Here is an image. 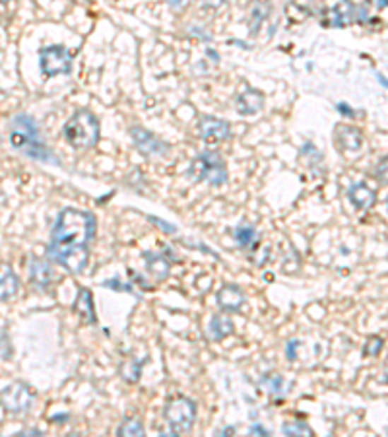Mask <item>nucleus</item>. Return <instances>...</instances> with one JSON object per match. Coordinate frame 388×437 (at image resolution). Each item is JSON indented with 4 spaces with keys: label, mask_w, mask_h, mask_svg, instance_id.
<instances>
[{
    "label": "nucleus",
    "mask_w": 388,
    "mask_h": 437,
    "mask_svg": "<svg viewBox=\"0 0 388 437\" xmlns=\"http://www.w3.org/2000/svg\"><path fill=\"white\" fill-rule=\"evenodd\" d=\"M95 233V218L90 212L66 208L54 223L49 253L70 272H82L90 259V243Z\"/></svg>",
    "instance_id": "obj_1"
},
{
    "label": "nucleus",
    "mask_w": 388,
    "mask_h": 437,
    "mask_svg": "<svg viewBox=\"0 0 388 437\" xmlns=\"http://www.w3.org/2000/svg\"><path fill=\"white\" fill-rule=\"evenodd\" d=\"M10 144L16 150H20L33 160L45 161V163H59L53 158L51 150L47 148L45 142L41 140L37 131V124L30 115H16L10 123Z\"/></svg>",
    "instance_id": "obj_2"
},
{
    "label": "nucleus",
    "mask_w": 388,
    "mask_h": 437,
    "mask_svg": "<svg viewBox=\"0 0 388 437\" xmlns=\"http://www.w3.org/2000/svg\"><path fill=\"white\" fill-rule=\"evenodd\" d=\"M64 139L76 150H90L99 142V121L88 109H78L64 124Z\"/></svg>",
    "instance_id": "obj_3"
},
{
    "label": "nucleus",
    "mask_w": 388,
    "mask_h": 437,
    "mask_svg": "<svg viewBox=\"0 0 388 437\" xmlns=\"http://www.w3.org/2000/svg\"><path fill=\"white\" fill-rule=\"evenodd\" d=\"M189 177L194 181H204L210 185H223L228 179L225 161L218 152H204L191 163Z\"/></svg>",
    "instance_id": "obj_4"
},
{
    "label": "nucleus",
    "mask_w": 388,
    "mask_h": 437,
    "mask_svg": "<svg viewBox=\"0 0 388 437\" xmlns=\"http://www.w3.org/2000/svg\"><path fill=\"white\" fill-rule=\"evenodd\" d=\"M163 416L171 428V433H187L196 420V404L187 397H175L167 402Z\"/></svg>",
    "instance_id": "obj_5"
},
{
    "label": "nucleus",
    "mask_w": 388,
    "mask_h": 437,
    "mask_svg": "<svg viewBox=\"0 0 388 437\" xmlns=\"http://www.w3.org/2000/svg\"><path fill=\"white\" fill-rule=\"evenodd\" d=\"M39 66L47 78L70 74L72 53L64 45H49L39 49Z\"/></svg>",
    "instance_id": "obj_6"
},
{
    "label": "nucleus",
    "mask_w": 388,
    "mask_h": 437,
    "mask_svg": "<svg viewBox=\"0 0 388 437\" xmlns=\"http://www.w3.org/2000/svg\"><path fill=\"white\" fill-rule=\"evenodd\" d=\"M33 399H35V392L31 391L28 385L20 383V381L6 385L0 392V404L12 414L28 412L31 404H33Z\"/></svg>",
    "instance_id": "obj_7"
},
{
    "label": "nucleus",
    "mask_w": 388,
    "mask_h": 437,
    "mask_svg": "<svg viewBox=\"0 0 388 437\" xmlns=\"http://www.w3.org/2000/svg\"><path fill=\"white\" fill-rule=\"evenodd\" d=\"M130 136H132L134 146H136L140 152L144 153L146 158H148V156H152V158H163V156H167L169 150H171L167 142H163V140L158 139L153 132L146 131L144 127H138V124L130 129Z\"/></svg>",
    "instance_id": "obj_8"
},
{
    "label": "nucleus",
    "mask_w": 388,
    "mask_h": 437,
    "mask_svg": "<svg viewBox=\"0 0 388 437\" xmlns=\"http://www.w3.org/2000/svg\"><path fill=\"white\" fill-rule=\"evenodd\" d=\"M198 132H200V139L210 146L221 144V142L228 140L229 134H231L228 121L212 115L200 117V121H198Z\"/></svg>",
    "instance_id": "obj_9"
},
{
    "label": "nucleus",
    "mask_w": 388,
    "mask_h": 437,
    "mask_svg": "<svg viewBox=\"0 0 388 437\" xmlns=\"http://www.w3.org/2000/svg\"><path fill=\"white\" fill-rule=\"evenodd\" d=\"M358 22V6L351 0H340L327 12V23L334 28H348Z\"/></svg>",
    "instance_id": "obj_10"
},
{
    "label": "nucleus",
    "mask_w": 388,
    "mask_h": 437,
    "mask_svg": "<svg viewBox=\"0 0 388 437\" xmlns=\"http://www.w3.org/2000/svg\"><path fill=\"white\" fill-rule=\"evenodd\" d=\"M218 305H220L221 311H228V313L241 311V307L245 305V291L239 286H223L218 291Z\"/></svg>",
    "instance_id": "obj_11"
},
{
    "label": "nucleus",
    "mask_w": 388,
    "mask_h": 437,
    "mask_svg": "<svg viewBox=\"0 0 388 437\" xmlns=\"http://www.w3.org/2000/svg\"><path fill=\"white\" fill-rule=\"evenodd\" d=\"M262 107H264V93L259 92V90L247 88L245 92L237 95V111L241 115H257L259 111H262Z\"/></svg>",
    "instance_id": "obj_12"
},
{
    "label": "nucleus",
    "mask_w": 388,
    "mask_h": 437,
    "mask_svg": "<svg viewBox=\"0 0 388 437\" xmlns=\"http://www.w3.org/2000/svg\"><path fill=\"white\" fill-rule=\"evenodd\" d=\"M348 199L358 210H369L377 202V192L367 183H355L348 191Z\"/></svg>",
    "instance_id": "obj_13"
},
{
    "label": "nucleus",
    "mask_w": 388,
    "mask_h": 437,
    "mask_svg": "<svg viewBox=\"0 0 388 437\" xmlns=\"http://www.w3.org/2000/svg\"><path fill=\"white\" fill-rule=\"evenodd\" d=\"M334 139L342 150H350V152H355L363 144V134L355 127H350V124L338 127L334 132Z\"/></svg>",
    "instance_id": "obj_14"
},
{
    "label": "nucleus",
    "mask_w": 388,
    "mask_h": 437,
    "mask_svg": "<svg viewBox=\"0 0 388 437\" xmlns=\"http://www.w3.org/2000/svg\"><path fill=\"white\" fill-rule=\"evenodd\" d=\"M18 290H20V280L16 276L12 267L6 262H0V301H8L10 298H14Z\"/></svg>",
    "instance_id": "obj_15"
},
{
    "label": "nucleus",
    "mask_w": 388,
    "mask_h": 437,
    "mask_svg": "<svg viewBox=\"0 0 388 437\" xmlns=\"http://www.w3.org/2000/svg\"><path fill=\"white\" fill-rule=\"evenodd\" d=\"M74 311H76L86 322H95V309H93V298L92 291L88 288H80L78 291V298L74 301Z\"/></svg>",
    "instance_id": "obj_16"
},
{
    "label": "nucleus",
    "mask_w": 388,
    "mask_h": 437,
    "mask_svg": "<svg viewBox=\"0 0 388 437\" xmlns=\"http://www.w3.org/2000/svg\"><path fill=\"white\" fill-rule=\"evenodd\" d=\"M272 12V6L268 0H257L252 4L251 10V20H249V30H251V35H257L262 28V23L266 22V18Z\"/></svg>",
    "instance_id": "obj_17"
},
{
    "label": "nucleus",
    "mask_w": 388,
    "mask_h": 437,
    "mask_svg": "<svg viewBox=\"0 0 388 437\" xmlns=\"http://www.w3.org/2000/svg\"><path fill=\"white\" fill-rule=\"evenodd\" d=\"M53 276L54 274L51 264H47L45 261H39V259H33V264H31V280H33V284L39 286L41 290H45L53 282Z\"/></svg>",
    "instance_id": "obj_18"
},
{
    "label": "nucleus",
    "mask_w": 388,
    "mask_h": 437,
    "mask_svg": "<svg viewBox=\"0 0 388 437\" xmlns=\"http://www.w3.org/2000/svg\"><path fill=\"white\" fill-rule=\"evenodd\" d=\"M144 259H146V267H148V270L152 272L153 276L158 278V280H165V278L169 276V270H171V264H169V261L163 257V255H155V253H144Z\"/></svg>",
    "instance_id": "obj_19"
},
{
    "label": "nucleus",
    "mask_w": 388,
    "mask_h": 437,
    "mask_svg": "<svg viewBox=\"0 0 388 437\" xmlns=\"http://www.w3.org/2000/svg\"><path fill=\"white\" fill-rule=\"evenodd\" d=\"M233 332V322L228 319L225 315H213L212 322H210V334L213 340H221V338L229 337Z\"/></svg>",
    "instance_id": "obj_20"
},
{
    "label": "nucleus",
    "mask_w": 388,
    "mask_h": 437,
    "mask_svg": "<svg viewBox=\"0 0 388 437\" xmlns=\"http://www.w3.org/2000/svg\"><path fill=\"white\" fill-rule=\"evenodd\" d=\"M235 239L239 245L247 249V247H254L259 243V235H257V230L251 228V226H239L235 230Z\"/></svg>",
    "instance_id": "obj_21"
},
{
    "label": "nucleus",
    "mask_w": 388,
    "mask_h": 437,
    "mask_svg": "<svg viewBox=\"0 0 388 437\" xmlns=\"http://www.w3.org/2000/svg\"><path fill=\"white\" fill-rule=\"evenodd\" d=\"M119 436H144V426L138 418H129L121 424V428L117 430Z\"/></svg>",
    "instance_id": "obj_22"
},
{
    "label": "nucleus",
    "mask_w": 388,
    "mask_h": 437,
    "mask_svg": "<svg viewBox=\"0 0 388 437\" xmlns=\"http://www.w3.org/2000/svg\"><path fill=\"white\" fill-rule=\"evenodd\" d=\"M282 431L286 436H312L311 428H309L305 422H299V420L283 424Z\"/></svg>",
    "instance_id": "obj_23"
},
{
    "label": "nucleus",
    "mask_w": 388,
    "mask_h": 437,
    "mask_svg": "<svg viewBox=\"0 0 388 437\" xmlns=\"http://www.w3.org/2000/svg\"><path fill=\"white\" fill-rule=\"evenodd\" d=\"M262 389H266L270 395H282L283 392V379L280 375H266L262 381Z\"/></svg>",
    "instance_id": "obj_24"
},
{
    "label": "nucleus",
    "mask_w": 388,
    "mask_h": 437,
    "mask_svg": "<svg viewBox=\"0 0 388 437\" xmlns=\"http://www.w3.org/2000/svg\"><path fill=\"white\" fill-rule=\"evenodd\" d=\"M382 350V338L379 337H371L369 338V342H365V348H363V354L365 356H371V358H375V356H379Z\"/></svg>",
    "instance_id": "obj_25"
},
{
    "label": "nucleus",
    "mask_w": 388,
    "mask_h": 437,
    "mask_svg": "<svg viewBox=\"0 0 388 437\" xmlns=\"http://www.w3.org/2000/svg\"><path fill=\"white\" fill-rule=\"evenodd\" d=\"M377 179L382 185H388V156L384 160L379 161V165H377Z\"/></svg>",
    "instance_id": "obj_26"
},
{
    "label": "nucleus",
    "mask_w": 388,
    "mask_h": 437,
    "mask_svg": "<svg viewBox=\"0 0 388 437\" xmlns=\"http://www.w3.org/2000/svg\"><path fill=\"white\" fill-rule=\"evenodd\" d=\"M105 286L107 288H113V290H119V291H132V286L121 284L119 280H107Z\"/></svg>",
    "instance_id": "obj_27"
},
{
    "label": "nucleus",
    "mask_w": 388,
    "mask_h": 437,
    "mask_svg": "<svg viewBox=\"0 0 388 437\" xmlns=\"http://www.w3.org/2000/svg\"><path fill=\"white\" fill-rule=\"evenodd\" d=\"M150 220H152V222L155 223L158 228H161V230L167 231V233H175V226H171V223H167V222H161V220H158L155 216H150Z\"/></svg>",
    "instance_id": "obj_28"
},
{
    "label": "nucleus",
    "mask_w": 388,
    "mask_h": 437,
    "mask_svg": "<svg viewBox=\"0 0 388 437\" xmlns=\"http://www.w3.org/2000/svg\"><path fill=\"white\" fill-rule=\"evenodd\" d=\"M297 346H299V342L297 340H291L290 344H288V350H286V354H288V360H295V350H297Z\"/></svg>",
    "instance_id": "obj_29"
},
{
    "label": "nucleus",
    "mask_w": 388,
    "mask_h": 437,
    "mask_svg": "<svg viewBox=\"0 0 388 437\" xmlns=\"http://www.w3.org/2000/svg\"><path fill=\"white\" fill-rule=\"evenodd\" d=\"M167 2H169V6H173L175 10L177 8H179V10H183V8L189 4V0H167Z\"/></svg>",
    "instance_id": "obj_30"
},
{
    "label": "nucleus",
    "mask_w": 388,
    "mask_h": 437,
    "mask_svg": "<svg viewBox=\"0 0 388 437\" xmlns=\"http://www.w3.org/2000/svg\"><path fill=\"white\" fill-rule=\"evenodd\" d=\"M202 4H204L206 8H218L223 4V0H204Z\"/></svg>",
    "instance_id": "obj_31"
},
{
    "label": "nucleus",
    "mask_w": 388,
    "mask_h": 437,
    "mask_svg": "<svg viewBox=\"0 0 388 437\" xmlns=\"http://www.w3.org/2000/svg\"><path fill=\"white\" fill-rule=\"evenodd\" d=\"M338 111H340L342 115H350V117H353V111H351V107H348L346 103H340V105H338Z\"/></svg>",
    "instance_id": "obj_32"
},
{
    "label": "nucleus",
    "mask_w": 388,
    "mask_h": 437,
    "mask_svg": "<svg viewBox=\"0 0 388 437\" xmlns=\"http://www.w3.org/2000/svg\"><path fill=\"white\" fill-rule=\"evenodd\" d=\"M251 433H260V436H270V433H268V430H264L262 426H252Z\"/></svg>",
    "instance_id": "obj_33"
},
{
    "label": "nucleus",
    "mask_w": 388,
    "mask_h": 437,
    "mask_svg": "<svg viewBox=\"0 0 388 437\" xmlns=\"http://www.w3.org/2000/svg\"><path fill=\"white\" fill-rule=\"evenodd\" d=\"M6 2H10V0H0V4H6Z\"/></svg>",
    "instance_id": "obj_34"
},
{
    "label": "nucleus",
    "mask_w": 388,
    "mask_h": 437,
    "mask_svg": "<svg viewBox=\"0 0 388 437\" xmlns=\"http://www.w3.org/2000/svg\"><path fill=\"white\" fill-rule=\"evenodd\" d=\"M387 379H388V361H387Z\"/></svg>",
    "instance_id": "obj_35"
},
{
    "label": "nucleus",
    "mask_w": 388,
    "mask_h": 437,
    "mask_svg": "<svg viewBox=\"0 0 388 437\" xmlns=\"http://www.w3.org/2000/svg\"><path fill=\"white\" fill-rule=\"evenodd\" d=\"M387 208H388V199H387Z\"/></svg>",
    "instance_id": "obj_36"
}]
</instances>
